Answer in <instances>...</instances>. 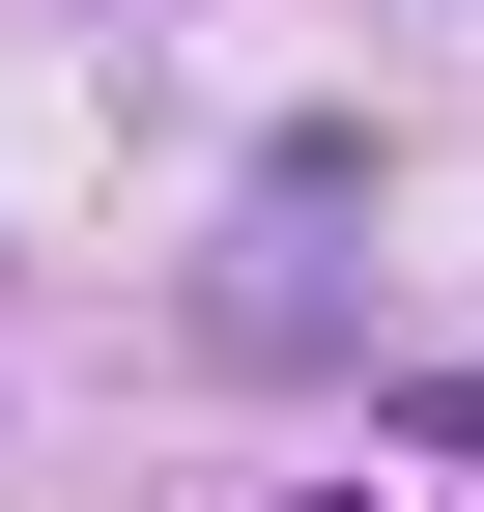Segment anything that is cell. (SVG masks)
I'll list each match as a JSON object with an SVG mask.
<instances>
[{"instance_id": "cell-1", "label": "cell", "mask_w": 484, "mask_h": 512, "mask_svg": "<svg viewBox=\"0 0 484 512\" xmlns=\"http://www.w3.org/2000/svg\"><path fill=\"white\" fill-rule=\"evenodd\" d=\"M428 456H484V370H428Z\"/></svg>"}]
</instances>
